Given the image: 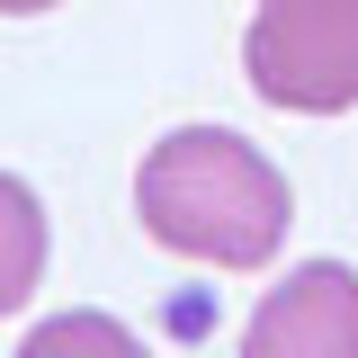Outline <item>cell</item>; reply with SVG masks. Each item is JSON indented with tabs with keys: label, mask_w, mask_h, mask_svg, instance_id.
<instances>
[{
	"label": "cell",
	"mask_w": 358,
	"mask_h": 358,
	"mask_svg": "<svg viewBox=\"0 0 358 358\" xmlns=\"http://www.w3.org/2000/svg\"><path fill=\"white\" fill-rule=\"evenodd\" d=\"M134 215L143 233L206 268H268L287 224H296V188L251 134L233 126H179L143 152L134 171Z\"/></svg>",
	"instance_id": "1"
},
{
	"label": "cell",
	"mask_w": 358,
	"mask_h": 358,
	"mask_svg": "<svg viewBox=\"0 0 358 358\" xmlns=\"http://www.w3.org/2000/svg\"><path fill=\"white\" fill-rule=\"evenodd\" d=\"M242 72L287 117H350L358 108V0H251Z\"/></svg>",
	"instance_id": "2"
},
{
	"label": "cell",
	"mask_w": 358,
	"mask_h": 358,
	"mask_svg": "<svg viewBox=\"0 0 358 358\" xmlns=\"http://www.w3.org/2000/svg\"><path fill=\"white\" fill-rule=\"evenodd\" d=\"M242 358H358V268L305 260L242 322Z\"/></svg>",
	"instance_id": "3"
},
{
	"label": "cell",
	"mask_w": 358,
	"mask_h": 358,
	"mask_svg": "<svg viewBox=\"0 0 358 358\" xmlns=\"http://www.w3.org/2000/svg\"><path fill=\"white\" fill-rule=\"evenodd\" d=\"M45 287V206L18 171H0V313H18Z\"/></svg>",
	"instance_id": "4"
},
{
	"label": "cell",
	"mask_w": 358,
	"mask_h": 358,
	"mask_svg": "<svg viewBox=\"0 0 358 358\" xmlns=\"http://www.w3.org/2000/svg\"><path fill=\"white\" fill-rule=\"evenodd\" d=\"M9 358H152L143 341H134L117 313H99V305H72V313H45L36 331L18 341Z\"/></svg>",
	"instance_id": "5"
},
{
	"label": "cell",
	"mask_w": 358,
	"mask_h": 358,
	"mask_svg": "<svg viewBox=\"0 0 358 358\" xmlns=\"http://www.w3.org/2000/svg\"><path fill=\"white\" fill-rule=\"evenodd\" d=\"M45 9H63V0H0V18H45Z\"/></svg>",
	"instance_id": "6"
}]
</instances>
